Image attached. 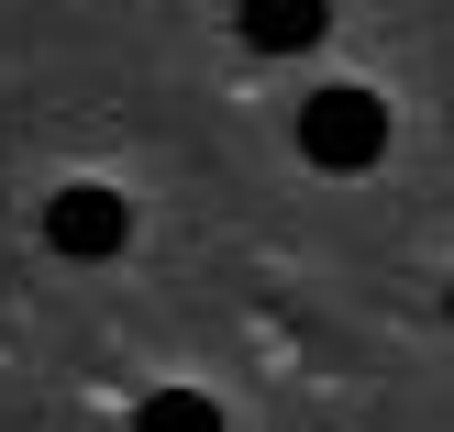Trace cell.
Instances as JSON below:
<instances>
[{"mask_svg": "<svg viewBox=\"0 0 454 432\" xmlns=\"http://www.w3.org/2000/svg\"><path fill=\"white\" fill-rule=\"evenodd\" d=\"M233 34L244 56H310L333 34V0H233Z\"/></svg>", "mask_w": 454, "mask_h": 432, "instance_id": "cell-3", "label": "cell"}, {"mask_svg": "<svg viewBox=\"0 0 454 432\" xmlns=\"http://www.w3.org/2000/svg\"><path fill=\"white\" fill-rule=\"evenodd\" d=\"M443 310H454V300H443Z\"/></svg>", "mask_w": 454, "mask_h": 432, "instance_id": "cell-4", "label": "cell"}, {"mask_svg": "<svg viewBox=\"0 0 454 432\" xmlns=\"http://www.w3.org/2000/svg\"><path fill=\"white\" fill-rule=\"evenodd\" d=\"M44 244H56L67 266H111V255L133 244V200H122V189H100V177H78V189L44 200Z\"/></svg>", "mask_w": 454, "mask_h": 432, "instance_id": "cell-2", "label": "cell"}, {"mask_svg": "<svg viewBox=\"0 0 454 432\" xmlns=\"http://www.w3.org/2000/svg\"><path fill=\"white\" fill-rule=\"evenodd\" d=\"M300 155H310L322 177H366L377 155H388V100H377V89H355V78L300 89Z\"/></svg>", "mask_w": 454, "mask_h": 432, "instance_id": "cell-1", "label": "cell"}]
</instances>
